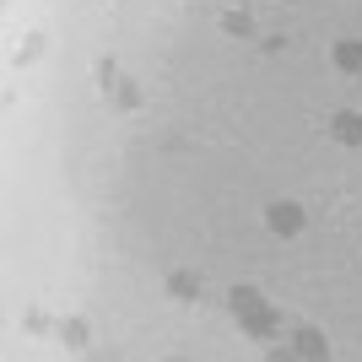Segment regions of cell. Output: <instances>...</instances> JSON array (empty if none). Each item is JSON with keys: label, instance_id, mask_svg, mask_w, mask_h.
Returning a JSON list of instances; mask_svg holds the SVG:
<instances>
[{"label": "cell", "instance_id": "1", "mask_svg": "<svg viewBox=\"0 0 362 362\" xmlns=\"http://www.w3.org/2000/svg\"><path fill=\"white\" fill-rule=\"evenodd\" d=\"M265 227H271L276 238H292V233H303V206H292V200H276V206H265Z\"/></svg>", "mask_w": 362, "mask_h": 362}, {"label": "cell", "instance_id": "2", "mask_svg": "<svg viewBox=\"0 0 362 362\" xmlns=\"http://www.w3.org/2000/svg\"><path fill=\"white\" fill-rule=\"evenodd\" d=\"M330 136L341 141V146H362V114L357 108H341V114L330 119Z\"/></svg>", "mask_w": 362, "mask_h": 362}, {"label": "cell", "instance_id": "3", "mask_svg": "<svg viewBox=\"0 0 362 362\" xmlns=\"http://www.w3.org/2000/svg\"><path fill=\"white\" fill-rule=\"evenodd\" d=\"M238 325H243V330H249V335H276V330H281V314H276V308H265V303H259L255 314H243Z\"/></svg>", "mask_w": 362, "mask_h": 362}, {"label": "cell", "instance_id": "4", "mask_svg": "<svg viewBox=\"0 0 362 362\" xmlns=\"http://www.w3.org/2000/svg\"><path fill=\"white\" fill-rule=\"evenodd\" d=\"M168 298L195 303V298H200V276H195V271H173V276H168Z\"/></svg>", "mask_w": 362, "mask_h": 362}, {"label": "cell", "instance_id": "5", "mask_svg": "<svg viewBox=\"0 0 362 362\" xmlns=\"http://www.w3.org/2000/svg\"><path fill=\"white\" fill-rule=\"evenodd\" d=\"M335 71H346V76H362V44H357V38H346V44H335Z\"/></svg>", "mask_w": 362, "mask_h": 362}, {"label": "cell", "instance_id": "6", "mask_svg": "<svg viewBox=\"0 0 362 362\" xmlns=\"http://www.w3.org/2000/svg\"><path fill=\"white\" fill-rule=\"evenodd\" d=\"M255 308H259V292L255 287H233V314H255Z\"/></svg>", "mask_w": 362, "mask_h": 362}, {"label": "cell", "instance_id": "7", "mask_svg": "<svg viewBox=\"0 0 362 362\" xmlns=\"http://www.w3.org/2000/svg\"><path fill=\"white\" fill-rule=\"evenodd\" d=\"M298 351L303 357H325V335L319 330H298Z\"/></svg>", "mask_w": 362, "mask_h": 362}, {"label": "cell", "instance_id": "8", "mask_svg": "<svg viewBox=\"0 0 362 362\" xmlns=\"http://www.w3.org/2000/svg\"><path fill=\"white\" fill-rule=\"evenodd\" d=\"M222 28H227V33H238V38H249V33H255V22H249L243 11H227V16H222Z\"/></svg>", "mask_w": 362, "mask_h": 362}]
</instances>
